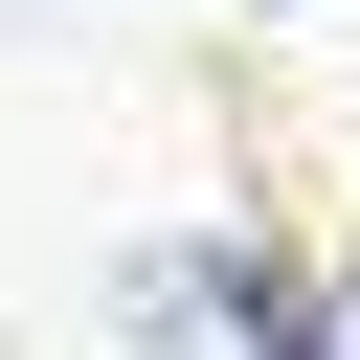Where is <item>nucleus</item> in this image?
I'll use <instances>...</instances> for the list:
<instances>
[{
  "label": "nucleus",
  "mask_w": 360,
  "mask_h": 360,
  "mask_svg": "<svg viewBox=\"0 0 360 360\" xmlns=\"http://www.w3.org/2000/svg\"><path fill=\"white\" fill-rule=\"evenodd\" d=\"M112 315H135V360H315V292H292L270 248H225V225L135 248V270H112Z\"/></svg>",
  "instance_id": "obj_1"
}]
</instances>
